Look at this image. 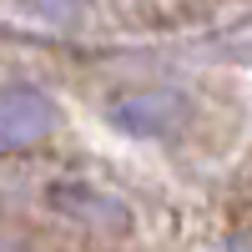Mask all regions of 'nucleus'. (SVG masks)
<instances>
[]
</instances>
